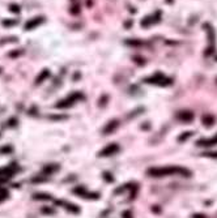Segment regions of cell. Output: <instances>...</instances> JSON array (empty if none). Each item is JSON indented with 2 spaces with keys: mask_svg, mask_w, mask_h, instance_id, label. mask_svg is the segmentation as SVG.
I'll return each instance as SVG.
<instances>
[{
  "mask_svg": "<svg viewBox=\"0 0 217 218\" xmlns=\"http://www.w3.org/2000/svg\"><path fill=\"white\" fill-rule=\"evenodd\" d=\"M3 24L4 25H13V24H16V21H4Z\"/></svg>",
  "mask_w": 217,
  "mask_h": 218,
  "instance_id": "cell-14",
  "label": "cell"
},
{
  "mask_svg": "<svg viewBox=\"0 0 217 218\" xmlns=\"http://www.w3.org/2000/svg\"><path fill=\"white\" fill-rule=\"evenodd\" d=\"M119 151V146L117 144H110V145H107V146H105L102 150L98 153L99 157H108V156H114V154H117Z\"/></svg>",
  "mask_w": 217,
  "mask_h": 218,
  "instance_id": "cell-2",
  "label": "cell"
},
{
  "mask_svg": "<svg viewBox=\"0 0 217 218\" xmlns=\"http://www.w3.org/2000/svg\"><path fill=\"white\" fill-rule=\"evenodd\" d=\"M118 127V121L117 120H113V121H110L107 124V127L103 129V133H110V132H113V131Z\"/></svg>",
  "mask_w": 217,
  "mask_h": 218,
  "instance_id": "cell-9",
  "label": "cell"
},
{
  "mask_svg": "<svg viewBox=\"0 0 217 218\" xmlns=\"http://www.w3.org/2000/svg\"><path fill=\"white\" fill-rule=\"evenodd\" d=\"M56 204L58 205H63L67 210H69V212H72V213H78V212H80V209H78L76 205L68 204V202H66V201H56Z\"/></svg>",
  "mask_w": 217,
  "mask_h": 218,
  "instance_id": "cell-7",
  "label": "cell"
},
{
  "mask_svg": "<svg viewBox=\"0 0 217 218\" xmlns=\"http://www.w3.org/2000/svg\"><path fill=\"white\" fill-rule=\"evenodd\" d=\"M148 175L152 178H162V176H169V175L190 176L191 171L180 166H165V167H153V169H149Z\"/></svg>",
  "mask_w": 217,
  "mask_h": 218,
  "instance_id": "cell-1",
  "label": "cell"
},
{
  "mask_svg": "<svg viewBox=\"0 0 217 218\" xmlns=\"http://www.w3.org/2000/svg\"><path fill=\"white\" fill-rule=\"evenodd\" d=\"M73 192L77 193V195H80V196H83V197H85V199H98V193L88 192L84 187H77V188H75Z\"/></svg>",
  "mask_w": 217,
  "mask_h": 218,
  "instance_id": "cell-5",
  "label": "cell"
},
{
  "mask_svg": "<svg viewBox=\"0 0 217 218\" xmlns=\"http://www.w3.org/2000/svg\"><path fill=\"white\" fill-rule=\"evenodd\" d=\"M81 97H83V96H81L80 93H73V94H72L71 97H68L66 101H62L60 103H58V105H56V107H60V108H63V107H68V106H71L72 103H73L75 101L80 99Z\"/></svg>",
  "mask_w": 217,
  "mask_h": 218,
  "instance_id": "cell-3",
  "label": "cell"
},
{
  "mask_svg": "<svg viewBox=\"0 0 217 218\" xmlns=\"http://www.w3.org/2000/svg\"><path fill=\"white\" fill-rule=\"evenodd\" d=\"M216 144H217V135L213 136L212 139L199 140V141H198V145H199V146H212V145H216Z\"/></svg>",
  "mask_w": 217,
  "mask_h": 218,
  "instance_id": "cell-6",
  "label": "cell"
},
{
  "mask_svg": "<svg viewBox=\"0 0 217 218\" xmlns=\"http://www.w3.org/2000/svg\"><path fill=\"white\" fill-rule=\"evenodd\" d=\"M183 114H184V115H179V118L182 119V120L187 121V120H191V119H192V114H190V112H189V115H186L187 112H183Z\"/></svg>",
  "mask_w": 217,
  "mask_h": 218,
  "instance_id": "cell-12",
  "label": "cell"
},
{
  "mask_svg": "<svg viewBox=\"0 0 217 218\" xmlns=\"http://www.w3.org/2000/svg\"><path fill=\"white\" fill-rule=\"evenodd\" d=\"M145 81L149 82V84H158V85H169L170 84V80L169 78H165L162 75H156L154 77L147 78Z\"/></svg>",
  "mask_w": 217,
  "mask_h": 218,
  "instance_id": "cell-4",
  "label": "cell"
},
{
  "mask_svg": "<svg viewBox=\"0 0 217 218\" xmlns=\"http://www.w3.org/2000/svg\"><path fill=\"white\" fill-rule=\"evenodd\" d=\"M47 76H50V72H48L47 69H45V71H43L42 73H41V76H39V77L37 78V84H41V82H42L43 80H45V78H46Z\"/></svg>",
  "mask_w": 217,
  "mask_h": 218,
  "instance_id": "cell-11",
  "label": "cell"
},
{
  "mask_svg": "<svg viewBox=\"0 0 217 218\" xmlns=\"http://www.w3.org/2000/svg\"><path fill=\"white\" fill-rule=\"evenodd\" d=\"M43 21V17H35V18H33V20H30L29 22H26V25H25V30H30V29H33V27H35L37 25H39L41 22Z\"/></svg>",
  "mask_w": 217,
  "mask_h": 218,
  "instance_id": "cell-8",
  "label": "cell"
},
{
  "mask_svg": "<svg viewBox=\"0 0 217 218\" xmlns=\"http://www.w3.org/2000/svg\"><path fill=\"white\" fill-rule=\"evenodd\" d=\"M34 199H37V200H50V199H51V196L47 195V193H35Z\"/></svg>",
  "mask_w": 217,
  "mask_h": 218,
  "instance_id": "cell-10",
  "label": "cell"
},
{
  "mask_svg": "<svg viewBox=\"0 0 217 218\" xmlns=\"http://www.w3.org/2000/svg\"><path fill=\"white\" fill-rule=\"evenodd\" d=\"M9 8H11V11L14 12V13H18V12H20V7L16 5V4H11V5H9Z\"/></svg>",
  "mask_w": 217,
  "mask_h": 218,
  "instance_id": "cell-13",
  "label": "cell"
}]
</instances>
